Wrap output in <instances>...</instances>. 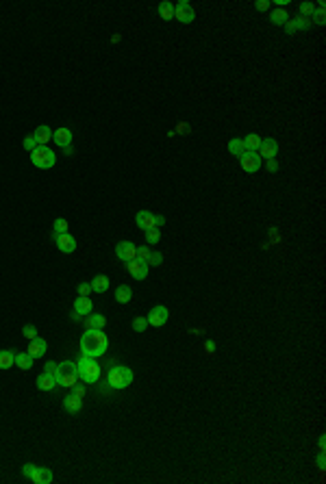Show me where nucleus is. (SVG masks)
<instances>
[{"instance_id": "nucleus-1", "label": "nucleus", "mask_w": 326, "mask_h": 484, "mask_svg": "<svg viewBox=\"0 0 326 484\" xmlns=\"http://www.w3.org/2000/svg\"><path fill=\"white\" fill-rule=\"evenodd\" d=\"M81 352L83 356H92V359H98L107 352L109 347V339L102 330H87L85 335L81 337Z\"/></svg>"}, {"instance_id": "nucleus-2", "label": "nucleus", "mask_w": 326, "mask_h": 484, "mask_svg": "<svg viewBox=\"0 0 326 484\" xmlns=\"http://www.w3.org/2000/svg\"><path fill=\"white\" fill-rule=\"evenodd\" d=\"M76 374H78V380L87 382V385H94L100 378V365L92 356H81V361L76 363Z\"/></svg>"}, {"instance_id": "nucleus-3", "label": "nucleus", "mask_w": 326, "mask_h": 484, "mask_svg": "<svg viewBox=\"0 0 326 484\" xmlns=\"http://www.w3.org/2000/svg\"><path fill=\"white\" fill-rule=\"evenodd\" d=\"M107 382H109V389H126V387H130V382H133V371L124 365H115L109 369Z\"/></svg>"}, {"instance_id": "nucleus-4", "label": "nucleus", "mask_w": 326, "mask_h": 484, "mask_svg": "<svg viewBox=\"0 0 326 484\" xmlns=\"http://www.w3.org/2000/svg\"><path fill=\"white\" fill-rule=\"evenodd\" d=\"M54 378H57V387H65V389H72V387L78 382L76 363H72V361L59 363L57 374H54Z\"/></svg>"}, {"instance_id": "nucleus-5", "label": "nucleus", "mask_w": 326, "mask_h": 484, "mask_svg": "<svg viewBox=\"0 0 326 484\" xmlns=\"http://www.w3.org/2000/svg\"><path fill=\"white\" fill-rule=\"evenodd\" d=\"M31 163L39 169H50L54 163H57V154H54L48 145H37V148L31 152Z\"/></svg>"}, {"instance_id": "nucleus-6", "label": "nucleus", "mask_w": 326, "mask_h": 484, "mask_svg": "<svg viewBox=\"0 0 326 484\" xmlns=\"http://www.w3.org/2000/svg\"><path fill=\"white\" fill-rule=\"evenodd\" d=\"M135 221H137V226L144 230V233H146V230H150V228H157V226H161L163 224V218H161V215L150 213V211H139V213L135 215Z\"/></svg>"}, {"instance_id": "nucleus-7", "label": "nucleus", "mask_w": 326, "mask_h": 484, "mask_svg": "<svg viewBox=\"0 0 326 484\" xmlns=\"http://www.w3.org/2000/svg\"><path fill=\"white\" fill-rule=\"evenodd\" d=\"M174 18H176L178 22H183V24H189V22H194L196 20V11H194V7L187 2V0H178L176 7H174Z\"/></svg>"}, {"instance_id": "nucleus-8", "label": "nucleus", "mask_w": 326, "mask_h": 484, "mask_svg": "<svg viewBox=\"0 0 326 484\" xmlns=\"http://www.w3.org/2000/svg\"><path fill=\"white\" fill-rule=\"evenodd\" d=\"M239 165L244 168V172L248 174H254L261 169V156L257 152H244L239 156Z\"/></svg>"}, {"instance_id": "nucleus-9", "label": "nucleus", "mask_w": 326, "mask_h": 484, "mask_svg": "<svg viewBox=\"0 0 326 484\" xmlns=\"http://www.w3.org/2000/svg\"><path fill=\"white\" fill-rule=\"evenodd\" d=\"M115 256H118L120 261H124V263H128V261H133L135 256H137V248H135V243H130V241H120V243L115 245Z\"/></svg>"}, {"instance_id": "nucleus-10", "label": "nucleus", "mask_w": 326, "mask_h": 484, "mask_svg": "<svg viewBox=\"0 0 326 484\" xmlns=\"http://www.w3.org/2000/svg\"><path fill=\"white\" fill-rule=\"evenodd\" d=\"M126 269H128V274L133 276L135 280H144L148 276V263H146V261H139L137 256H135L133 261H128Z\"/></svg>"}, {"instance_id": "nucleus-11", "label": "nucleus", "mask_w": 326, "mask_h": 484, "mask_svg": "<svg viewBox=\"0 0 326 484\" xmlns=\"http://www.w3.org/2000/svg\"><path fill=\"white\" fill-rule=\"evenodd\" d=\"M168 317H170V311L165 309V306H154V309L148 313L146 321H148V326H154V328H159V326H163L165 321H168Z\"/></svg>"}, {"instance_id": "nucleus-12", "label": "nucleus", "mask_w": 326, "mask_h": 484, "mask_svg": "<svg viewBox=\"0 0 326 484\" xmlns=\"http://www.w3.org/2000/svg\"><path fill=\"white\" fill-rule=\"evenodd\" d=\"M259 150H261V154H259L261 159H265V161L274 159V156L278 154V144H276V139H261Z\"/></svg>"}, {"instance_id": "nucleus-13", "label": "nucleus", "mask_w": 326, "mask_h": 484, "mask_svg": "<svg viewBox=\"0 0 326 484\" xmlns=\"http://www.w3.org/2000/svg\"><path fill=\"white\" fill-rule=\"evenodd\" d=\"M54 241H57V248L63 252V254H70V252L76 250V239H74L70 233H63V235H57L54 237Z\"/></svg>"}, {"instance_id": "nucleus-14", "label": "nucleus", "mask_w": 326, "mask_h": 484, "mask_svg": "<svg viewBox=\"0 0 326 484\" xmlns=\"http://www.w3.org/2000/svg\"><path fill=\"white\" fill-rule=\"evenodd\" d=\"M311 26V20L309 18H289V22L285 24V31H287V35H294L298 31H307V28Z\"/></svg>"}, {"instance_id": "nucleus-15", "label": "nucleus", "mask_w": 326, "mask_h": 484, "mask_svg": "<svg viewBox=\"0 0 326 484\" xmlns=\"http://www.w3.org/2000/svg\"><path fill=\"white\" fill-rule=\"evenodd\" d=\"M28 480L35 482V484H50L52 482V471H50L48 467H35Z\"/></svg>"}, {"instance_id": "nucleus-16", "label": "nucleus", "mask_w": 326, "mask_h": 484, "mask_svg": "<svg viewBox=\"0 0 326 484\" xmlns=\"http://www.w3.org/2000/svg\"><path fill=\"white\" fill-rule=\"evenodd\" d=\"M52 141L57 145H61V148H68V145L72 144V130L65 128V126H63V128H57L52 133Z\"/></svg>"}, {"instance_id": "nucleus-17", "label": "nucleus", "mask_w": 326, "mask_h": 484, "mask_svg": "<svg viewBox=\"0 0 326 484\" xmlns=\"http://www.w3.org/2000/svg\"><path fill=\"white\" fill-rule=\"evenodd\" d=\"M48 350V343L44 339H39V337H35V339H31V343H28V354L33 356V359H39V356H44Z\"/></svg>"}, {"instance_id": "nucleus-18", "label": "nucleus", "mask_w": 326, "mask_h": 484, "mask_svg": "<svg viewBox=\"0 0 326 484\" xmlns=\"http://www.w3.org/2000/svg\"><path fill=\"white\" fill-rule=\"evenodd\" d=\"M63 408L70 412V415H76V412H81V408H83V397L74 395V393L68 397H63Z\"/></svg>"}, {"instance_id": "nucleus-19", "label": "nucleus", "mask_w": 326, "mask_h": 484, "mask_svg": "<svg viewBox=\"0 0 326 484\" xmlns=\"http://www.w3.org/2000/svg\"><path fill=\"white\" fill-rule=\"evenodd\" d=\"M35 385H37V389L39 391H52L54 387H57V378L54 376H50V374H39L37 376V380H35Z\"/></svg>"}, {"instance_id": "nucleus-20", "label": "nucleus", "mask_w": 326, "mask_h": 484, "mask_svg": "<svg viewBox=\"0 0 326 484\" xmlns=\"http://www.w3.org/2000/svg\"><path fill=\"white\" fill-rule=\"evenodd\" d=\"M85 326H87V330H102L104 326H107V317L98 315V313H92V315H87V319H85Z\"/></svg>"}, {"instance_id": "nucleus-21", "label": "nucleus", "mask_w": 326, "mask_h": 484, "mask_svg": "<svg viewBox=\"0 0 326 484\" xmlns=\"http://www.w3.org/2000/svg\"><path fill=\"white\" fill-rule=\"evenodd\" d=\"M92 309H94V304L89 297L78 295L76 300H74V313H78V315H87V313H92Z\"/></svg>"}, {"instance_id": "nucleus-22", "label": "nucleus", "mask_w": 326, "mask_h": 484, "mask_svg": "<svg viewBox=\"0 0 326 484\" xmlns=\"http://www.w3.org/2000/svg\"><path fill=\"white\" fill-rule=\"evenodd\" d=\"M33 135H35V139H37V145H46L48 141L52 139V130H50L46 124L37 126V128H35V133H33Z\"/></svg>"}, {"instance_id": "nucleus-23", "label": "nucleus", "mask_w": 326, "mask_h": 484, "mask_svg": "<svg viewBox=\"0 0 326 484\" xmlns=\"http://www.w3.org/2000/svg\"><path fill=\"white\" fill-rule=\"evenodd\" d=\"M13 365H16V352L0 350V369H11Z\"/></svg>"}, {"instance_id": "nucleus-24", "label": "nucleus", "mask_w": 326, "mask_h": 484, "mask_svg": "<svg viewBox=\"0 0 326 484\" xmlns=\"http://www.w3.org/2000/svg\"><path fill=\"white\" fill-rule=\"evenodd\" d=\"M16 365L20 367V369L28 371V369H31V367L35 365V359H33L31 354H28V352H18V354H16Z\"/></svg>"}, {"instance_id": "nucleus-25", "label": "nucleus", "mask_w": 326, "mask_h": 484, "mask_svg": "<svg viewBox=\"0 0 326 484\" xmlns=\"http://www.w3.org/2000/svg\"><path fill=\"white\" fill-rule=\"evenodd\" d=\"M270 22L276 24V26H285V24L289 22V13L285 11V9H274V11L270 13Z\"/></svg>"}, {"instance_id": "nucleus-26", "label": "nucleus", "mask_w": 326, "mask_h": 484, "mask_svg": "<svg viewBox=\"0 0 326 484\" xmlns=\"http://www.w3.org/2000/svg\"><path fill=\"white\" fill-rule=\"evenodd\" d=\"M130 297H133V291H130L128 285H122L115 289V302H120V304H126V302H130Z\"/></svg>"}, {"instance_id": "nucleus-27", "label": "nucleus", "mask_w": 326, "mask_h": 484, "mask_svg": "<svg viewBox=\"0 0 326 484\" xmlns=\"http://www.w3.org/2000/svg\"><path fill=\"white\" fill-rule=\"evenodd\" d=\"M244 141V145H246V152H257L259 150V145H261V137L259 135H246V137L242 139Z\"/></svg>"}, {"instance_id": "nucleus-28", "label": "nucleus", "mask_w": 326, "mask_h": 484, "mask_svg": "<svg viewBox=\"0 0 326 484\" xmlns=\"http://www.w3.org/2000/svg\"><path fill=\"white\" fill-rule=\"evenodd\" d=\"M89 285H92V291H96V293H104V291L109 289V278L107 276H96Z\"/></svg>"}, {"instance_id": "nucleus-29", "label": "nucleus", "mask_w": 326, "mask_h": 484, "mask_svg": "<svg viewBox=\"0 0 326 484\" xmlns=\"http://www.w3.org/2000/svg\"><path fill=\"white\" fill-rule=\"evenodd\" d=\"M228 152L239 159V156H242V154L246 152L244 141H242V139H230V141H228Z\"/></svg>"}, {"instance_id": "nucleus-30", "label": "nucleus", "mask_w": 326, "mask_h": 484, "mask_svg": "<svg viewBox=\"0 0 326 484\" xmlns=\"http://www.w3.org/2000/svg\"><path fill=\"white\" fill-rule=\"evenodd\" d=\"M68 228H70L68 219H63V218H57V219L52 221V237H57V235H63V233H68Z\"/></svg>"}, {"instance_id": "nucleus-31", "label": "nucleus", "mask_w": 326, "mask_h": 484, "mask_svg": "<svg viewBox=\"0 0 326 484\" xmlns=\"http://www.w3.org/2000/svg\"><path fill=\"white\" fill-rule=\"evenodd\" d=\"M157 11H159V16H161L163 20H174V4L172 2H161Z\"/></svg>"}, {"instance_id": "nucleus-32", "label": "nucleus", "mask_w": 326, "mask_h": 484, "mask_svg": "<svg viewBox=\"0 0 326 484\" xmlns=\"http://www.w3.org/2000/svg\"><path fill=\"white\" fill-rule=\"evenodd\" d=\"M311 22H315V24H324V22H326V16H324V2H318V9H315L313 16H311Z\"/></svg>"}, {"instance_id": "nucleus-33", "label": "nucleus", "mask_w": 326, "mask_h": 484, "mask_svg": "<svg viewBox=\"0 0 326 484\" xmlns=\"http://www.w3.org/2000/svg\"><path fill=\"white\" fill-rule=\"evenodd\" d=\"M159 239H161V233H159V228H150V230H146V243H148V245L157 243Z\"/></svg>"}, {"instance_id": "nucleus-34", "label": "nucleus", "mask_w": 326, "mask_h": 484, "mask_svg": "<svg viewBox=\"0 0 326 484\" xmlns=\"http://www.w3.org/2000/svg\"><path fill=\"white\" fill-rule=\"evenodd\" d=\"M313 11H315V4L313 2H302V4H300V13H302V18H309L311 20Z\"/></svg>"}, {"instance_id": "nucleus-35", "label": "nucleus", "mask_w": 326, "mask_h": 484, "mask_svg": "<svg viewBox=\"0 0 326 484\" xmlns=\"http://www.w3.org/2000/svg\"><path fill=\"white\" fill-rule=\"evenodd\" d=\"M146 326H148L146 317H135V319H133V330L135 332H144V330H146Z\"/></svg>"}, {"instance_id": "nucleus-36", "label": "nucleus", "mask_w": 326, "mask_h": 484, "mask_svg": "<svg viewBox=\"0 0 326 484\" xmlns=\"http://www.w3.org/2000/svg\"><path fill=\"white\" fill-rule=\"evenodd\" d=\"M148 265H161L163 263V256H161V252H150V256H148V261H146Z\"/></svg>"}, {"instance_id": "nucleus-37", "label": "nucleus", "mask_w": 326, "mask_h": 484, "mask_svg": "<svg viewBox=\"0 0 326 484\" xmlns=\"http://www.w3.org/2000/svg\"><path fill=\"white\" fill-rule=\"evenodd\" d=\"M22 335L26 337L28 341H31V339H35V337H37V328H35L33 324H26V326H24V328H22Z\"/></svg>"}, {"instance_id": "nucleus-38", "label": "nucleus", "mask_w": 326, "mask_h": 484, "mask_svg": "<svg viewBox=\"0 0 326 484\" xmlns=\"http://www.w3.org/2000/svg\"><path fill=\"white\" fill-rule=\"evenodd\" d=\"M24 148H26L28 152H33V150L37 148V139H35V135H26V137H24Z\"/></svg>"}, {"instance_id": "nucleus-39", "label": "nucleus", "mask_w": 326, "mask_h": 484, "mask_svg": "<svg viewBox=\"0 0 326 484\" xmlns=\"http://www.w3.org/2000/svg\"><path fill=\"white\" fill-rule=\"evenodd\" d=\"M150 245H142V248H137V259L139 261H148V256H150Z\"/></svg>"}, {"instance_id": "nucleus-40", "label": "nucleus", "mask_w": 326, "mask_h": 484, "mask_svg": "<svg viewBox=\"0 0 326 484\" xmlns=\"http://www.w3.org/2000/svg\"><path fill=\"white\" fill-rule=\"evenodd\" d=\"M89 293H92V285H89V282H81V285H78V295L89 297Z\"/></svg>"}, {"instance_id": "nucleus-41", "label": "nucleus", "mask_w": 326, "mask_h": 484, "mask_svg": "<svg viewBox=\"0 0 326 484\" xmlns=\"http://www.w3.org/2000/svg\"><path fill=\"white\" fill-rule=\"evenodd\" d=\"M57 367H59V363L48 361V363H46V367H44V371H46V374H50V376H54V374H57Z\"/></svg>"}, {"instance_id": "nucleus-42", "label": "nucleus", "mask_w": 326, "mask_h": 484, "mask_svg": "<svg viewBox=\"0 0 326 484\" xmlns=\"http://www.w3.org/2000/svg\"><path fill=\"white\" fill-rule=\"evenodd\" d=\"M268 7H270L268 0H257V2H254V9H257V11H265Z\"/></svg>"}, {"instance_id": "nucleus-43", "label": "nucleus", "mask_w": 326, "mask_h": 484, "mask_svg": "<svg viewBox=\"0 0 326 484\" xmlns=\"http://www.w3.org/2000/svg\"><path fill=\"white\" fill-rule=\"evenodd\" d=\"M33 469H35V465H24V467H22V476L26 478V480H28V478H31Z\"/></svg>"}, {"instance_id": "nucleus-44", "label": "nucleus", "mask_w": 326, "mask_h": 484, "mask_svg": "<svg viewBox=\"0 0 326 484\" xmlns=\"http://www.w3.org/2000/svg\"><path fill=\"white\" fill-rule=\"evenodd\" d=\"M72 391H74V395H78V397H83V395H85V387L74 385V387H72Z\"/></svg>"}, {"instance_id": "nucleus-45", "label": "nucleus", "mask_w": 326, "mask_h": 484, "mask_svg": "<svg viewBox=\"0 0 326 484\" xmlns=\"http://www.w3.org/2000/svg\"><path fill=\"white\" fill-rule=\"evenodd\" d=\"M268 169H270V172H276V169H278V165H276V161H274V159L268 161Z\"/></svg>"}, {"instance_id": "nucleus-46", "label": "nucleus", "mask_w": 326, "mask_h": 484, "mask_svg": "<svg viewBox=\"0 0 326 484\" xmlns=\"http://www.w3.org/2000/svg\"><path fill=\"white\" fill-rule=\"evenodd\" d=\"M204 347H207V352L211 354V352L215 350V343H213V341H207V343H204Z\"/></svg>"}, {"instance_id": "nucleus-47", "label": "nucleus", "mask_w": 326, "mask_h": 484, "mask_svg": "<svg viewBox=\"0 0 326 484\" xmlns=\"http://www.w3.org/2000/svg\"><path fill=\"white\" fill-rule=\"evenodd\" d=\"M318 467L324 469V452H320V456H318Z\"/></svg>"}, {"instance_id": "nucleus-48", "label": "nucleus", "mask_w": 326, "mask_h": 484, "mask_svg": "<svg viewBox=\"0 0 326 484\" xmlns=\"http://www.w3.org/2000/svg\"><path fill=\"white\" fill-rule=\"evenodd\" d=\"M318 445H320V452L326 450V438H324V436H320V443H318Z\"/></svg>"}]
</instances>
